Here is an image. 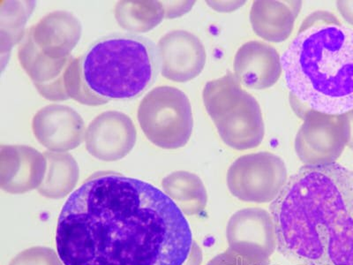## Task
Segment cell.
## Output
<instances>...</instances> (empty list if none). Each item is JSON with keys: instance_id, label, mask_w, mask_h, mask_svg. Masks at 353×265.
<instances>
[{"instance_id": "cell-1", "label": "cell", "mask_w": 353, "mask_h": 265, "mask_svg": "<svg viewBox=\"0 0 353 265\" xmlns=\"http://www.w3.org/2000/svg\"><path fill=\"white\" fill-rule=\"evenodd\" d=\"M194 245L165 192L113 172L94 173L72 192L56 230L64 265H184Z\"/></svg>"}, {"instance_id": "cell-2", "label": "cell", "mask_w": 353, "mask_h": 265, "mask_svg": "<svg viewBox=\"0 0 353 265\" xmlns=\"http://www.w3.org/2000/svg\"><path fill=\"white\" fill-rule=\"evenodd\" d=\"M279 251L301 265H353V171L305 166L270 205Z\"/></svg>"}, {"instance_id": "cell-3", "label": "cell", "mask_w": 353, "mask_h": 265, "mask_svg": "<svg viewBox=\"0 0 353 265\" xmlns=\"http://www.w3.org/2000/svg\"><path fill=\"white\" fill-rule=\"evenodd\" d=\"M291 97L305 108L353 109V30L327 11L312 12L281 57Z\"/></svg>"}, {"instance_id": "cell-4", "label": "cell", "mask_w": 353, "mask_h": 265, "mask_svg": "<svg viewBox=\"0 0 353 265\" xmlns=\"http://www.w3.org/2000/svg\"><path fill=\"white\" fill-rule=\"evenodd\" d=\"M160 71L157 46L137 35L103 37L80 57L88 106L134 99L153 84Z\"/></svg>"}, {"instance_id": "cell-5", "label": "cell", "mask_w": 353, "mask_h": 265, "mask_svg": "<svg viewBox=\"0 0 353 265\" xmlns=\"http://www.w3.org/2000/svg\"><path fill=\"white\" fill-rule=\"evenodd\" d=\"M203 99L223 143L237 150L259 146L265 135L261 107L257 100L242 88L235 75L228 72L207 83Z\"/></svg>"}, {"instance_id": "cell-6", "label": "cell", "mask_w": 353, "mask_h": 265, "mask_svg": "<svg viewBox=\"0 0 353 265\" xmlns=\"http://www.w3.org/2000/svg\"><path fill=\"white\" fill-rule=\"evenodd\" d=\"M137 118L148 140L162 149L184 147L193 132L190 101L175 87L160 86L150 90L138 107Z\"/></svg>"}, {"instance_id": "cell-7", "label": "cell", "mask_w": 353, "mask_h": 265, "mask_svg": "<svg viewBox=\"0 0 353 265\" xmlns=\"http://www.w3.org/2000/svg\"><path fill=\"white\" fill-rule=\"evenodd\" d=\"M292 106L304 119L295 138V151L305 166L336 163L349 140L346 113L333 115L305 108L292 97Z\"/></svg>"}, {"instance_id": "cell-8", "label": "cell", "mask_w": 353, "mask_h": 265, "mask_svg": "<svg viewBox=\"0 0 353 265\" xmlns=\"http://www.w3.org/2000/svg\"><path fill=\"white\" fill-rule=\"evenodd\" d=\"M287 170L281 157L270 153L244 155L233 162L227 184L241 200L266 203L274 200L286 183Z\"/></svg>"}, {"instance_id": "cell-9", "label": "cell", "mask_w": 353, "mask_h": 265, "mask_svg": "<svg viewBox=\"0 0 353 265\" xmlns=\"http://www.w3.org/2000/svg\"><path fill=\"white\" fill-rule=\"evenodd\" d=\"M137 140L134 122L127 115L117 110L97 116L85 134L88 153L105 162L124 159L134 149Z\"/></svg>"}, {"instance_id": "cell-10", "label": "cell", "mask_w": 353, "mask_h": 265, "mask_svg": "<svg viewBox=\"0 0 353 265\" xmlns=\"http://www.w3.org/2000/svg\"><path fill=\"white\" fill-rule=\"evenodd\" d=\"M157 50L161 74L176 83L196 78L206 64L203 43L188 31H170L161 37Z\"/></svg>"}, {"instance_id": "cell-11", "label": "cell", "mask_w": 353, "mask_h": 265, "mask_svg": "<svg viewBox=\"0 0 353 265\" xmlns=\"http://www.w3.org/2000/svg\"><path fill=\"white\" fill-rule=\"evenodd\" d=\"M34 137L52 153H65L77 149L85 140L86 128L81 116L68 106L49 105L32 119Z\"/></svg>"}, {"instance_id": "cell-12", "label": "cell", "mask_w": 353, "mask_h": 265, "mask_svg": "<svg viewBox=\"0 0 353 265\" xmlns=\"http://www.w3.org/2000/svg\"><path fill=\"white\" fill-rule=\"evenodd\" d=\"M74 57L52 59L40 52L28 31L19 44L18 59L41 96L50 101L70 99L68 75Z\"/></svg>"}, {"instance_id": "cell-13", "label": "cell", "mask_w": 353, "mask_h": 265, "mask_svg": "<svg viewBox=\"0 0 353 265\" xmlns=\"http://www.w3.org/2000/svg\"><path fill=\"white\" fill-rule=\"evenodd\" d=\"M43 153L26 145L0 146V187L6 193L25 194L39 189L46 176Z\"/></svg>"}, {"instance_id": "cell-14", "label": "cell", "mask_w": 353, "mask_h": 265, "mask_svg": "<svg viewBox=\"0 0 353 265\" xmlns=\"http://www.w3.org/2000/svg\"><path fill=\"white\" fill-rule=\"evenodd\" d=\"M233 68L239 83L254 90L272 87L283 70L281 58L276 50L260 41L243 44L236 53Z\"/></svg>"}, {"instance_id": "cell-15", "label": "cell", "mask_w": 353, "mask_h": 265, "mask_svg": "<svg viewBox=\"0 0 353 265\" xmlns=\"http://www.w3.org/2000/svg\"><path fill=\"white\" fill-rule=\"evenodd\" d=\"M28 31L43 55L52 59H63L72 56L81 39L83 27L72 12L54 11Z\"/></svg>"}, {"instance_id": "cell-16", "label": "cell", "mask_w": 353, "mask_h": 265, "mask_svg": "<svg viewBox=\"0 0 353 265\" xmlns=\"http://www.w3.org/2000/svg\"><path fill=\"white\" fill-rule=\"evenodd\" d=\"M301 1H254L250 22L254 33L271 43H282L291 36Z\"/></svg>"}, {"instance_id": "cell-17", "label": "cell", "mask_w": 353, "mask_h": 265, "mask_svg": "<svg viewBox=\"0 0 353 265\" xmlns=\"http://www.w3.org/2000/svg\"><path fill=\"white\" fill-rule=\"evenodd\" d=\"M47 160V170L42 184L37 191L42 197L62 199L71 194L80 178V168L77 160L69 153H43Z\"/></svg>"}, {"instance_id": "cell-18", "label": "cell", "mask_w": 353, "mask_h": 265, "mask_svg": "<svg viewBox=\"0 0 353 265\" xmlns=\"http://www.w3.org/2000/svg\"><path fill=\"white\" fill-rule=\"evenodd\" d=\"M163 192L178 205L182 213L193 215L203 210L207 192L201 179L194 173L179 171L162 181Z\"/></svg>"}, {"instance_id": "cell-19", "label": "cell", "mask_w": 353, "mask_h": 265, "mask_svg": "<svg viewBox=\"0 0 353 265\" xmlns=\"http://www.w3.org/2000/svg\"><path fill=\"white\" fill-rule=\"evenodd\" d=\"M34 1H2L0 9V46L2 68L8 61L12 47L21 43L25 35V26L32 14Z\"/></svg>"}, {"instance_id": "cell-20", "label": "cell", "mask_w": 353, "mask_h": 265, "mask_svg": "<svg viewBox=\"0 0 353 265\" xmlns=\"http://www.w3.org/2000/svg\"><path fill=\"white\" fill-rule=\"evenodd\" d=\"M119 26L131 32H148L166 18L162 1H121L115 8Z\"/></svg>"}, {"instance_id": "cell-21", "label": "cell", "mask_w": 353, "mask_h": 265, "mask_svg": "<svg viewBox=\"0 0 353 265\" xmlns=\"http://www.w3.org/2000/svg\"><path fill=\"white\" fill-rule=\"evenodd\" d=\"M8 265H64L58 252L47 247L25 249L12 258Z\"/></svg>"}, {"instance_id": "cell-22", "label": "cell", "mask_w": 353, "mask_h": 265, "mask_svg": "<svg viewBox=\"0 0 353 265\" xmlns=\"http://www.w3.org/2000/svg\"><path fill=\"white\" fill-rule=\"evenodd\" d=\"M194 3V1H163L166 19L182 17L183 14L191 10Z\"/></svg>"}, {"instance_id": "cell-23", "label": "cell", "mask_w": 353, "mask_h": 265, "mask_svg": "<svg viewBox=\"0 0 353 265\" xmlns=\"http://www.w3.org/2000/svg\"><path fill=\"white\" fill-rule=\"evenodd\" d=\"M208 5L214 10L221 12H228L237 10L245 4V1H208Z\"/></svg>"}, {"instance_id": "cell-24", "label": "cell", "mask_w": 353, "mask_h": 265, "mask_svg": "<svg viewBox=\"0 0 353 265\" xmlns=\"http://www.w3.org/2000/svg\"><path fill=\"white\" fill-rule=\"evenodd\" d=\"M336 8L342 17L353 26V1H337Z\"/></svg>"}, {"instance_id": "cell-25", "label": "cell", "mask_w": 353, "mask_h": 265, "mask_svg": "<svg viewBox=\"0 0 353 265\" xmlns=\"http://www.w3.org/2000/svg\"><path fill=\"white\" fill-rule=\"evenodd\" d=\"M346 116H347L349 122V140L347 145L350 149L353 150V109L346 112Z\"/></svg>"}]
</instances>
